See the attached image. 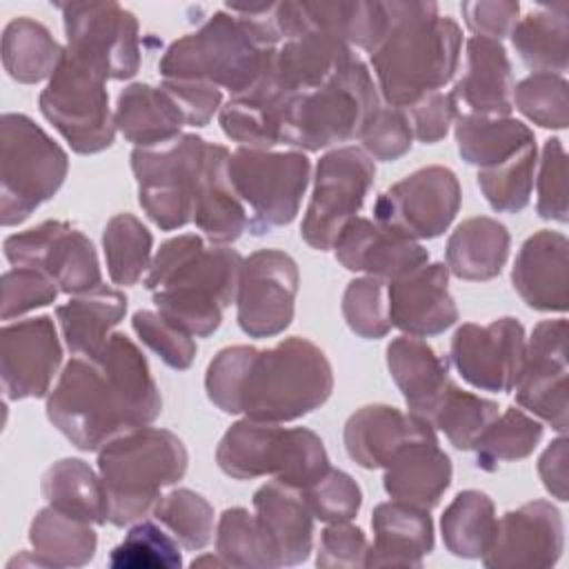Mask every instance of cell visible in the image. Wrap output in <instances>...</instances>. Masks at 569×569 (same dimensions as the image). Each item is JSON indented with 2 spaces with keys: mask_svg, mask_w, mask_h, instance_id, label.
I'll list each match as a JSON object with an SVG mask.
<instances>
[{
  "mask_svg": "<svg viewBox=\"0 0 569 569\" xmlns=\"http://www.w3.org/2000/svg\"><path fill=\"white\" fill-rule=\"evenodd\" d=\"M162 411L160 389L138 345L111 333L91 356H73L47 396L49 422L80 451L151 425Z\"/></svg>",
  "mask_w": 569,
  "mask_h": 569,
  "instance_id": "obj_1",
  "label": "cell"
},
{
  "mask_svg": "<svg viewBox=\"0 0 569 569\" xmlns=\"http://www.w3.org/2000/svg\"><path fill=\"white\" fill-rule=\"evenodd\" d=\"M204 389L224 413L291 422L329 400L333 369L325 351L300 336H289L269 349L231 345L211 358Z\"/></svg>",
  "mask_w": 569,
  "mask_h": 569,
  "instance_id": "obj_2",
  "label": "cell"
},
{
  "mask_svg": "<svg viewBox=\"0 0 569 569\" xmlns=\"http://www.w3.org/2000/svg\"><path fill=\"white\" fill-rule=\"evenodd\" d=\"M242 260L227 244H207L198 233H180L160 244L142 284L153 293L164 320L193 338H207L236 302Z\"/></svg>",
  "mask_w": 569,
  "mask_h": 569,
  "instance_id": "obj_3",
  "label": "cell"
},
{
  "mask_svg": "<svg viewBox=\"0 0 569 569\" xmlns=\"http://www.w3.org/2000/svg\"><path fill=\"white\" fill-rule=\"evenodd\" d=\"M389 29L371 53L378 89L389 107L407 109L440 91L458 71L462 29L436 2H385Z\"/></svg>",
  "mask_w": 569,
  "mask_h": 569,
  "instance_id": "obj_4",
  "label": "cell"
},
{
  "mask_svg": "<svg viewBox=\"0 0 569 569\" xmlns=\"http://www.w3.org/2000/svg\"><path fill=\"white\" fill-rule=\"evenodd\" d=\"M184 442L169 429L138 427L98 449V473L109 496V522L127 527L142 520L164 487L187 473Z\"/></svg>",
  "mask_w": 569,
  "mask_h": 569,
  "instance_id": "obj_5",
  "label": "cell"
},
{
  "mask_svg": "<svg viewBox=\"0 0 569 569\" xmlns=\"http://www.w3.org/2000/svg\"><path fill=\"white\" fill-rule=\"evenodd\" d=\"M276 49L260 44L231 11L222 9L200 29L173 40L158 71L169 80H202L238 96L262 76Z\"/></svg>",
  "mask_w": 569,
  "mask_h": 569,
  "instance_id": "obj_6",
  "label": "cell"
},
{
  "mask_svg": "<svg viewBox=\"0 0 569 569\" xmlns=\"http://www.w3.org/2000/svg\"><path fill=\"white\" fill-rule=\"evenodd\" d=\"M378 109V87L367 64L356 56L320 87L291 100L282 122L280 144L298 151H320L356 140Z\"/></svg>",
  "mask_w": 569,
  "mask_h": 569,
  "instance_id": "obj_7",
  "label": "cell"
},
{
  "mask_svg": "<svg viewBox=\"0 0 569 569\" xmlns=\"http://www.w3.org/2000/svg\"><path fill=\"white\" fill-rule=\"evenodd\" d=\"M216 462L236 480L273 476L276 480L307 489L329 469L322 438L307 427L284 429L280 422L242 418L218 442Z\"/></svg>",
  "mask_w": 569,
  "mask_h": 569,
  "instance_id": "obj_8",
  "label": "cell"
},
{
  "mask_svg": "<svg viewBox=\"0 0 569 569\" xmlns=\"http://www.w3.org/2000/svg\"><path fill=\"white\" fill-rule=\"evenodd\" d=\"M69 173L67 151L29 116L0 118V222L16 227L51 200Z\"/></svg>",
  "mask_w": 569,
  "mask_h": 569,
  "instance_id": "obj_9",
  "label": "cell"
},
{
  "mask_svg": "<svg viewBox=\"0 0 569 569\" xmlns=\"http://www.w3.org/2000/svg\"><path fill=\"white\" fill-rule=\"evenodd\" d=\"M213 151L216 142L196 133H180L169 142L131 151L138 202L162 231L180 229L193 220L198 189Z\"/></svg>",
  "mask_w": 569,
  "mask_h": 569,
  "instance_id": "obj_10",
  "label": "cell"
},
{
  "mask_svg": "<svg viewBox=\"0 0 569 569\" xmlns=\"http://www.w3.org/2000/svg\"><path fill=\"white\" fill-rule=\"evenodd\" d=\"M229 180L242 200L253 236L296 220L309 184L311 162L305 151L238 147L229 153Z\"/></svg>",
  "mask_w": 569,
  "mask_h": 569,
  "instance_id": "obj_11",
  "label": "cell"
},
{
  "mask_svg": "<svg viewBox=\"0 0 569 569\" xmlns=\"http://www.w3.org/2000/svg\"><path fill=\"white\" fill-rule=\"evenodd\" d=\"M38 104L76 153H100L113 144L116 122L107 78L69 51L40 91Z\"/></svg>",
  "mask_w": 569,
  "mask_h": 569,
  "instance_id": "obj_12",
  "label": "cell"
},
{
  "mask_svg": "<svg viewBox=\"0 0 569 569\" xmlns=\"http://www.w3.org/2000/svg\"><path fill=\"white\" fill-rule=\"evenodd\" d=\"M376 164L358 147H336L316 164L313 193L307 204L300 236L318 251L333 247L342 227L356 218L373 184Z\"/></svg>",
  "mask_w": 569,
  "mask_h": 569,
  "instance_id": "obj_13",
  "label": "cell"
},
{
  "mask_svg": "<svg viewBox=\"0 0 569 569\" xmlns=\"http://www.w3.org/2000/svg\"><path fill=\"white\" fill-rule=\"evenodd\" d=\"M67 51L107 80H129L140 69L138 18L118 2L58 4Z\"/></svg>",
  "mask_w": 569,
  "mask_h": 569,
  "instance_id": "obj_14",
  "label": "cell"
},
{
  "mask_svg": "<svg viewBox=\"0 0 569 569\" xmlns=\"http://www.w3.org/2000/svg\"><path fill=\"white\" fill-rule=\"evenodd\" d=\"M4 258L16 267L47 273L62 293H84L102 284L93 242L64 220H44L4 238Z\"/></svg>",
  "mask_w": 569,
  "mask_h": 569,
  "instance_id": "obj_15",
  "label": "cell"
},
{
  "mask_svg": "<svg viewBox=\"0 0 569 569\" xmlns=\"http://www.w3.org/2000/svg\"><path fill=\"white\" fill-rule=\"evenodd\" d=\"M460 200L456 173L449 167L429 164L382 191L373 204V220L416 240H431L449 229Z\"/></svg>",
  "mask_w": 569,
  "mask_h": 569,
  "instance_id": "obj_16",
  "label": "cell"
},
{
  "mask_svg": "<svg viewBox=\"0 0 569 569\" xmlns=\"http://www.w3.org/2000/svg\"><path fill=\"white\" fill-rule=\"evenodd\" d=\"M300 273L296 260L282 249H258L242 260L236 318L249 338L282 333L296 311Z\"/></svg>",
  "mask_w": 569,
  "mask_h": 569,
  "instance_id": "obj_17",
  "label": "cell"
},
{
  "mask_svg": "<svg viewBox=\"0 0 569 569\" xmlns=\"http://www.w3.org/2000/svg\"><path fill=\"white\" fill-rule=\"evenodd\" d=\"M525 327L505 316L489 325L465 322L456 329L449 345L451 365L462 380L480 391H513L525 367Z\"/></svg>",
  "mask_w": 569,
  "mask_h": 569,
  "instance_id": "obj_18",
  "label": "cell"
},
{
  "mask_svg": "<svg viewBox=\"0 0 569 569\" xmlns=\"http://www.w3.org/2000/svg\"><path fill=\"white\" fill-rule=\"evenodd\" d=\"M567 320H542L533 327L525 349V367L518 378L516 402L551 425L567 431Z\"/></svg>",
  "mask_w": 569,
  "mask_h": 569,
  "instance_id": "obj_19",
  "label": "cell"
},
{
  "mask_svg": "<svg viewBox=\"0 0 569 569\" xmlns=\"http://www.w3.org/2000/svg\"><path fill=\"white\" fill-rule=\"evenodd\" d=\"M62 362V345L49 316L4 322L0 331V382L7 400L42 398Z\"/></svg>",
  "mask_w": 569,
  "mask_h": 569,
  "instance_id": "obj_20",
  "label": "cell"
},
{
  "mask_svg": "<svg viewBox=\"0 0 569 569\" xmlns=\"http://www.w3.org/2000/svg\"><path fill=\"white\" fill-rule=\"evenodd\" d=\"M562 549L565 522L560 509L549 500H531L498 520L493 540L482 553V562L493 569H542L553 567Z\"/></svg>",
  "mask_w": 569,
  "mask_h": 569,
  "instance_id": "obj_21",
  "label": "cell"
},
{
  "mask_svg": "<svg viewBox=\"0 0 569 569\" xmlns=\"http://www.w3.org/2000/svg\"><path fill=\"white\" fill-rule=\"evenodd\" d=\"M278 27L282 40L320 31L347 42L351 49L373 53L389 29L385 2L333 0V2H278Z\"/></svg>",
  "mask_w": 569,
  "mask_h": 569,
  "instance_id": "obj_22",
  "label": "cell"
},
{
  "mask_svg": "<svg viewBox=\"0 0 569 569\" xmlns=\"http://www.w3.org/2000/svg\"><path fill=\"white\" fill-rule=\"evenodd\" d=\"M389 322L405 336L429 338L447 331L458 320V307L449 293L445 262H425L387 282Z\"/></svg>",
  "mask_w": 569,
  "mask_h": 569,
  "instance_id": "obj_23",
  "label": "cell"
},
{
  "mask_svg": "<svg viewBox=\"0 0 569 569\" xmlns=\"http://www.w3.org/2000/svg\"><path fill=\"white\" fill-rule=\"evenodd\" d=\"M331 249L345 269L387 282L429 262V251L416 238L360 216L342 227Z\"/></svg>",
  "mask_w": 569,
  "mask_h": 569,
  "instance_id": "obj_24",
  "label": "cell"
},
{
  "mask_svg": "<svg viewBox=\"0 0 569 569\" xmlns=\"http://www.w3.org/2000/svg\"><path fill=\"white\" fill-rule=\"evenodd\" d=\"M253 516L271 569L302 565L313 549V513L302 489L280 480L253 493Z\"/></svg>",
  "mask_w": 569,
  "mask_h": 569,
  "instance_id": "obj_25",
  "label": "cell"
},
{
  "mask_svg": "<svg viewBox=\"0 0 569 569\" xmlns=\"http://www.w3.org/2000/svg\"><path fill=\"white\" fill-rule=\"evenodd\" d=\"M422 438H438L436 429L425 418L391 405L356 409L342 431L347 456L362 469H385L400 447Z\"/></svg>",
  "mask_w": 569,
  "mask_h": 569,
  "instance_id": "obj_26",
  "label": "cell"
},
{
  "mask_svg": "<svg viewBox=\"0 0 569 569\" xmlns=\"http://www.w3.org/2000/svg\"><path fill=\"white\" fill-rule=\"evenodd\" d=\"M511 282L536 311L565 313L569 305V240L562 231L540 229L529 236L513 262Z\"/></svg>",
  "mask_w": 569,
  "mask_h": 569,
  "instance_id": "obj_27",
  "label": "cell"
},
{
  "mask_svg": "<svg viewBox=\"0 0 569 569\" xmlns=\"http://www.w3.org/2000/svg\"><path fill=\"white\" fill-rule=\"evenodd\" d=\"M513 73L509 56L498 40L471 36L467 40L465 71L451 89L458 113L509 116Z\"/></svg>",
  "mask_w": 569,
  "mask_h": 569,
  "instance_id": "obj_28",
  "label": "cell"
},
{
  "mask_svg": "<svg viewBox=\"0 0 569 569\" xmlns=\"http://www.w3.org/2000/svg\"><path fill=\"white\" fill-rule=\"evenodd\" d=\"M291 100L293 96L273 80L267 64L262 76L247 91L231 96L220 107L218 120L224 136L240 147L271 149L280 144L282 122Z\"/></svg>",
  "mask_w": 569,
  "mask_h": 569,
  "instance_id": "obj_29",
  "label": "cell"
},
{
  "mask_svg": "<svg viewBox=\"0 0 569 569\" xmlns=\"http://www.w3.org/2000/svg\"><path fill=\"white\" fill-rule=\"evenodd\" d=\"M373 545L367 553V567H420L433 551V522L429 509L400 500L376 505L371 513Z\"/></svg>",
  "mask_w": 569,
  "mask_h": 569,
  "instance_id": "obj_30",
  "label": "cell"
},
{
  "mask_svg": "<svg viewBox=\"0 0 569 569\" xmlns=\"http://www.w3.org/2000/svg\"><path fill=\"white\" fill-rule=\"evenodd\" d=\"M451 476V458L438 447V438H422L396 451L385 467L382 485L391 500L431 509L449 489Z\"/></svg>",
  "mask_w": 569,
  "mask_h": 569,
  "instance_id": "obj_31",
  "label": "cell"
},
{
  "mask_svg": "<svg viewBox=\"0 0 569 569\" xmlns=\"http://www.w3.org/2000/svg\"><path fill=\"white\" fill-rule=\"evenodd\" d=\"M353 58L356 53L347 42L320 31H309L278 44L269 62V73L296 98L320 87Z\"/></svg>",
  "mask_w": 569,
  "mask_h": 569,
  "instance_id": "obj_32",
  "label": "cell"
},
{
  "mask_svg": "<svg viewBox=\"0 0 569 569\" xmlns=\"http://www.w3.org/2000/svg\"><path fill=\"white\" fill-rule=\"evenodd\" d=\"M387 369L411 413L427 420L447 387L449 362L416 336L393 338L387 347Z\"/></svg>",
  "mask_w": 569,
  "mask_h": 569,
  "instance_id": "obj_33",
  "label": "cell"
},
{
  "mask_svg": "<svg viewBox=\"0 0 569 569\" xmlns=\"http://www.w3.org/2000/svg\"><path fill=\"white\" fill-rule=\"evenodd\" d=\"M116 131L133 147H153L180 136L184 116L162 87L133 82L118 93Z\"/></svg>",
  "mask_w": 569,
  "mask_h": 569,
  "instance_id": "obj_34",
  "label": "cell"
},
{
  "mask_svg": "<svg viewBox=\"0 0 569 569\" xmlns=\"http://www.w3.org/2000/svg\"><path fill=\"white\" fill-rule=\"evenodd\" d=\"M509 229L489 216L462 220L449 236L445 258L447 269L460 280H491L509 258Z\"/></svg>",
  "mask_w": 569,
  "mask_h": 569,
  "instance_id": "obj_35",
  "label": "cell"
},
{
  "mask_svg": "<svg viewBox=\"0 0 569 569\" xmlns=\"http://www.w3.org/2000/svg\"><path fill=\"white\" fill-rule=\"evenodd\" d=\"M127 313V296L120 289L100 284L91 291L69 298L64 305L56 307V318L67 349L73 356L96 353L111 329Z\"/></svg>",
  "mask_w": 569,
  "mask_h": 569,
  "instance_id": "obj_36",
  "label": "cell"
},
{
  "mask_svg": "<svg viewBox=\"0 0 569 569\" xmlns=\"http://www.w3.org/2000/svg\"><path fill=\"white\" fill-rule=\"evenodd\" d=\"M229 153L227 147L216 144L193 207L191 222L211 244L236 242L249 229L247 209L229 180Z\"/></svg>",
  "mask_w": 569,
  "mask_h": 569,
  "instance_id": "obj_37",
  "label": "cell"
},
{
  "mask_svg": "<svg viewBox=\"0 0 569 569\" xmlns=\"http://www.w3.org/2000/svg\"><path fill=\"white\" fill-rule=\"evenodd\" d=\"M453 136L460 158L478 169L502 164L536 142L533 131L522 120L509 116L458 113Z\"/></svg>",
  "mask_w": 569,
  "mask_h": 569,
  "instance_id": "obj_38",
  "label": "cell"
},
{
  "mask_svg": "<svg viewBox=\"0 0 569 569\" xmlns=\"http://www.w3.org/2000/svg\"><path fill=\"white\" fill-rule=\"evenodd\" d=\"M509 38L533 73L562 76L569 64V4L556 2L527 13L516 22Z\"/></svg>",
  "mask_w": 569,
  "mask_h": 569,
  "instance_id": "obj_39",
  "label": "cell"
},
{
  "mask_svg": "<svg viewBox=\"0 0 569 569\" xmlns=\"http://www.w3.org/2000/svg\"><path fill=\"white\" fill-rule=\"evenodd\" d=\"M44 500L78 520L91 525L109 522V496L100 473L80 458H62L42 476Z\"/></svg>",
  "mask_w": 569,
  "mask_h": 569,
  "instance_id": "obj_40",
  "label": "cell"
},
{
  "mask_svg": "<svg viewBox=\"0 0 569 569\" xmlns=\"http://www.w3.org/2000/svg\"><path fill=\"white\" fill-rule=\"evenodd\" d=\"M29 542L42 567H82L98 549L91 522L71 518L51 505L40 509L29 525Z\"/></svg>",
  "mask_w": 569,
  "mask_h": 569,
  "instance_id": "obj_41",
  "label": "cell"
},
{
  "mask_svg": "<svg viewBox=\"0 0 569 569\" xmlns=\"http://www.w3.org/2000/svg\"><path fill=\"white\" fill-rule=\"evenodd\" d=\"M62 47L51 31L27 16L13 18L2 31V64L4 71L22 84L49 80L64 58Z\"/></svg>",
  "mask_w": 569,
  "mask_h": 569,
  "instance_id": "obj_42",
  "label": "cell"
},
{
  "mask_svg": "<svg viewBox=\"0 0 569 569\" xmlns=\"http://www.w3.org/2000/svg\"><path fill=\"white\" fill-rule=\"evenodd\" d=\"M496 525L493 500L485 491L465 489L442 511V542L458 558H482L493 540Z\"/></svg>",
  "mask_w": 569,
  "mask_h": 569,
  "instance_id": "obj_43",
  "label": "cell"
},
{
  "mask_svg": "<svg viewBox=\"0 0 569 569\" xmlns=\"http://www.w3.org/2000/svg\"><path fill=\"white\" fill-rule=\"evenodd\" d=\"M498 402L465 391L449 380L429 411L427 422L433 429H440L456 449L471 451L478 438L498 416Z\"/></svg>",
  "mask_w": 569,
  "mask_h": 569,
  "instance_id": "obj_44",
  "label": "cell"
},
{
  "mask_svg": "<svg viewBox=\"0 0 569 569\" xmlns=\"http://www.w3.org/2000/svg\"><path fill=\"white\" fill-rule=\"evenodd\" d=\"M107 271L113 284H136L151 264L153 236L133 213H116L102 231Z\"/></svg>",
  "mask_w": 569,
  "mask_h": 569,
  "instance_id": "obj_45",
  "label": "cell"
},
{
  "mask_svg": "<svg viewBox=\"0 0 569 569\" xmlns=\"http://www.w3.org/2000/svg\"><path fill=\"white\" fill-rule=\"evenodd\" d=\"M542 440V425L522 409L509 407L473 445L476 465L482 471H496L500 462H516L533 453Z\"/></svg>",
  "mask_w": 569,
  "mask_h": 569,
  "instance_id": "obj_46",
  "label": "cell"
},
{
  "mask_svg": "<svg viewBox=\"0 0 569 569\" xmlns=\"http://www.w3.org/2000/svg\"><path fill=\"white\" fill-rule=\"evenodd\" d=\"M151 513L189 551L204 549L213 538V507L193 489L178 487L167 491Z\"/></svg>",
  "mask_w": 569,
  "mask_h": 569,
  "instance_id": "obj_47",
  "label": "cell"
},
{
  "mask_svg": "<svg viewBox=\"0 0 569 569\" xmlns=\"http://www.w3.org/2000/svg\"><path fill=\"white\" fill-rule=\"evenodd\" d=\"M113 569H176L182 565L180 542L156 520H138L109 553Z\"/></svg>",
  "mask_w": 569,
  "mask_h": 569,
  "instance_id": "obj_48",
  "label": "cell"
},
{
  "mask_svg": "<svg viewBox=\"0 0 569 569\" xmlns=\"http://www.w3.org/2000/svg\"><path fill=\"white\" fill-rule=\"evenodd\" d=\"M536 171V142L502 164L478 169V187L493 211L518 213L529 204Z\"/></svg>",
  "mask_w": 569,
  "mask_h": 569,
  "instance_id": "obj_49",
  "label": "cell"
},
{
  "mask_svg": "<svg viewBox=\"0 0 569 569\" xmlns=\"http://www.w3.org/2000/svg\"><path fill=\"white\" fill-rule=\"evenodd\" d=\"M511 104L533 124L565 129L569 124V84L558 73H529L511 93Z\"/></svg>",
  "mask_w": 569,
  "mask_h": 569,
  "instance_id": "obj_50",
  "label": "cell"
},
{
  "mask_svg": "<svg viewBox=\"0 0 569 569\" xmlns=\"http://www.w3.org/2000/svg\"><path fill=\"white\" fill-rule=\"evenodd\" d=\"M342 318L365 340L385 338L391 329L387 280L376 276L353 278L342 293Z\"/></svg>",
  "mask_w": 569,
  "mask_h": 569,
  "instance_id": "obj_51",
  "label": "cell"
},
{
  "mask_svg": "<svg viewBox=\"0 0 569 569\" xmlns=\"http://www.w3.org/2000/svg\"><path fill=\"white\" fill-rule=\"evenodd\" d=\"M216 553L227 567L271 569L256 516L244 507H229L220 513L216 527Z\"/></svg>",
  "mask_w": 569,
  "mask_h": 569,
  "instance_id": "obj_52",
  "label": "cell"
},
{
  "mask_svg": "<svg viewBox=\"0 0 569 569\" xmlns=\"http://www.w3.org/2000/svg\"><path fill=\"white\" fill-rule=\"evenodd\" d=\"M302 493L313 518L327 525L349 522L358 516L362 505V491L358 482L347 471L331 467L313 485L302 489Z\"/></svg>",
  "mask_w": 569,
  "mask_h": 569,
  "instance_id": "obj_53",
  "label": "cell"
},
{
  "mask_svg": "<svg viewBox=\"0 0 569 569\" xmlns=\"http://www.w3.org/2000/svg\"><path fill=\"white\" fill-rule=\"evenodd\" d=\"M131 327L142 340V345H147L167 367L178 371H184L191 367L198 351V345L191 333L178 329L176 325L164 320L158 311H149V309L136 311L131 318Z\"/></svg>",
  "mask_w": 569,
  "mask_h": 569,
  "instance_id": "obj_54",
  "label": "cell"
},
{
  "mask_svg": "<svg viewBox=\"0 0 569 569\" xmlns=\"http://www.w3.org/2000/svg\"><path fill=\"white\" fill-rule=\"evenodd\" d=\"M58 284L33 267H13L2 273V320L20 318L38 307H47L58 298Z\"/></svg>",
  "mask_w": 569,
  "mask_h": 569,
  "instance_id": "obj_55",
  "label": "cell"
},
{
  "mask_svg": "<svg viewBox=\"0 0 569 569\" xmlns=\"http://www.w3.org/2000/svg\"><path fill=\"white\" fill-rule=\"evenodd\" d=\"M358 140L362 142V151L371 160L393 162L402 158L413 142V131L407 111L389 104L380 107L369 120V124L362 129Z\"/></svg>",
  "mask_w": 569,
  "mask_h": 569,
  "instance_id": "obj_56",
  "label": "cell"
},
{
  "mask_svg": "<svg viewBox=\"0 0 569 569\" xmlns=\"http://www.w3.org/2000/svg\"><path fill=\"white\" fill-rule=\"evenodd\" d=\"M536 189L538 216L545 220L567 222V153L560 138H549L542 147Z\"/></svg>",
  "mask_w": 569,
  "mask_h": 569,
  "instance_id": "obj_57",
  "label": "cell"
},
{
  "mask_svg": "<svg viewBox=\"0 0 569 569\" xmlns=\"http://www.w3.org/2000/svg\"><path fill=\"white\" fill-rule=\"evenodd\" d=\"M369 542L360 527L351 522H331L320 533V545L316 553L318 567H367Z\"/></svg>",
  "mask_w": 569,
  "mask_h": 569,
  "instance_id": "obj_58",
  "label": "cell"
},
{
  "mask_svg": "<svg viewBox=\"0 0 569 569\" xmlns=\"http://www.w3.org/2000/svg\"><path fill=\"white\" fill-rule=\"evenodd\" d=\"M458 116V104L449 93L445 91H433L407 107V118L413 131V138H418L425 144L440 142L447 133L449 127L453 124Z\"/></svg>",
  "mask_w": 569,
  "mask_h": 569,
  "instance_id": "obj_59",
  "label": "cell"
},
{
  "mask_svg": "<svg viewBox=\"0 0 569 569\" xmlns=\"http://www.w3.org/2000/svg\"><path fill=\"white\" fill-rule=\"evenodd\" d=\"M160 87L180 107V111L184 116V122L189 127H204V124H209L213 113L220 111L222 91L211 82L162 78Z\"/></svg>",
  "mask_w": 569,
  "mask_h": 569,
  "instance_id": "obj_60",
  "label": "cell"
},
{
  "mask_svg": "<svg viewBox=\"0 0 569 569\" xmlns=\"http://www.w3.org/2000/svg\"><path fill=\"white\" fill-rule=\"evenodd\" d=\"M460 11L473 36L500 42L516 27L520 4L513 0H476L462 2Z\"/></svg>",
  "mask_w": 569,
  "mask_h": 569,
  "instance_id": "obj_61",
  "label": "cell"
},
{
  "mask_svg": "<svg viewBox=\"0 0 569 569\" xmlns=\"http://www.w3.org/2000/svg\"><path fill=\"white\" fill-rule=\"evenodd\" d=\"M567 445L569 442H567L565 433H560V438L549 442V447L538 458V473H540V480H542L545 489L553 498H558L562 502L569 500V493H567V485H569V476H567L569 447Z\"/></svg>",
  "mask_w": 569,
  "mask_h": 569,
  "instance_id": "obj_62",
  "label": "cell"
},
{
  "mask_svg": "<svg viewBox=\"0 0 569 569\" xmlns=\"http://www.w3.org/2000/svg\"><path fill=\"white\" fill-rule=\"evenodd\" d=\"M200 565H213V567H227V562L216 553V556H202V558H193L191 567H200Z\"/></svg>",
  "mask_w": 569,
  "mask_h": 569,
  "instance_id": "obj_63",
  "label": "cell"
}]
</instances>
